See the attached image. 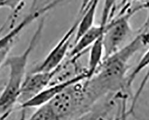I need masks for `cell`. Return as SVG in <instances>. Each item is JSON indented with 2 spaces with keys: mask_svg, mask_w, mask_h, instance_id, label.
Segmentation results:
<instances>
[{
  "mask_svg": "<svg viewBox=\"0 0 149 120\" xmlns=\"http://www.w3.org/2000/svg\"><path fill=\"white\" fill-rule=\"evenodd\" d=\"M149 45V32L140 30L139 33L127 44L106 58L94 75L85 80V85L97 102L109 94L115 95L127 90L129 63L140 51Z\"/></svg>",
  "mask_w": 149,
  "mask_h": 120,
  "instance_id": "1",
  "label": "cell"
},
{
  "mask_svg": "<svg viewBox=\"0 0 149 120\" xmlns=\"http://www.w3.org/2000/svg\"><path fill=\"white\" fill-rule=\"evenodd\" d=\"M44 22V18H42L24 51L20 54L8 56L3 64L8 68L9 74L6 85L0 94V118L2 120L10 114L17 103L20 88L26 76L29 58L40 39Z\"/></svg>",
  "mask_w": 149,
  "mask_h": 120,
  "instance_id": "2",
  "label": "cell"
},
{
  "mask_svg": "<svg viewBox=\"0 0 149 120\" xmlns=\"http://www.w3.org/2000/svg\"><path fill=\"white\" fill-rule=\"evenodd\" d=\"M144 8H149V4L141 5L127 13H120V16L108 22L107 30L103 35V40L104 49V58L113 55L127 44L126 43L131 39L134 33L130 19L136 11Z\"/></svg>",
  "mask_w": 149,
  "mask_h": 120,
  "instance_id": "3",
  "label": "cell"
},
{
  "mask_svg": "<svg viewBox=\"0 0 149 120\" xmlns=\"http://www.w3.org/2000/svg\"><path fill=\"white\" fill-rule=\"evenodd\" d=\"M79 20L80 17L78 16L74 23L62 36L43 61L34 67L31 71H53L65 61L73 36H75Z\"/></svg>",
  "mask_w": 149,
  "mask_h": 120,
  "instance_id": "4",
  "label": "cell"
},
{
  "mask_svg": "<svg viewBox=\"0 0 149 120\" xmlns=\"http://www.w3.org/2000/svg\"><path fill=\"white\" fill-rule=\"evenodd\" d=\"M59 67L50 71H31V73L26 75L21 87L18 98L17 103L20 106L32 99L50 85Z\"/></svg>",
  "mask_w": 149,
  "mask_h": 120,
  "instance_id": "5",
  "label": "cell"
},
{
  "mask_svg": "<svg viewBox=\"0 0 149 120\" xmlns=\"http://www.w3.org/2000/svg\"><path fill=\"white\" fill-rule=\"evenodd\" d=\"M87 75H86V69L80 74L77 75L69 80L53 83L45 88L39 94L35 96L32 99L27 102L20 107L23 109L27 108H38L44 105L48 104L60 93L63 92L69 87L79 83L80 82L86 80Z\"/></svg>",
  "mask_w": 149,
  "mask_h": 120,
  "instance_id": "6",
  "label": "cell"
},
{
  "mask_svg": "<svg viewBox=\"0 0 149 120\" xmlns=\"http://www.w3.org/2000/svg\"><path fill=\"white\" fill-rule=\"evenodd\" d=\"M65 1L66 0H53V1L45 6L32 11L16 26L10 30L6 34L0 37V52L6 49L8 46L13 45L15 39L17 37L19 34L33 21L44 16L49 10H52Z\"/></svg>",
  "mask_w": 149,
  "mask_h": 120,
  "instance_id": "7",
  "label": "cell"
},
{
  "mask_svg": "<svg viewBox=\"0 0 149 120\" xmlns=\"http://www.w3.org/2000/svg\"><path fill=\"white\" fill-rule=\"evenodd\" d=\"M107 24L106 25L99 24L94 25L92 28L85 32L81 37L73 43V46L68 54V57L77 59L86 50L99 39L104 35L107 30Z\"/></svg>",
  "mask_w": 149,
  "mask_h": 120,
  "instance_id": "8",
  "label": "cell"
},
{
  "mask_svg": "<svg viewBox=\"0 0 149 120\" xmlns=\"http://www.w3.org/2000/svg\"><path fill=\"white\" fill-rule=\"evenodd\" d=\"M100 0H91L83 13L78 15L80 17L78 27L74 38V42L78 40L81 36L94 25L97 9Z\"/></svg>",
  "mask_w": 149,
  "mask_h": 120,
  "instance_id": "9",
  "label": "cell"
},
{
  "mask_svg": "<svg viewBox=\"0 0 149 120\" xmlns=\"http://www.w3.org/2000/svg\"><path fill=\"white\" fill-rule=\"evenodd\" d=\"M103 36L99 38L90 48L88 63L86 70L87 79H90L101 65L104 57Z\"/></svg>",
  "mask_w": 149,
  "mask_h": 120,
  "instance_id": "10",
  "label": "cell"
},
{
  "mask_svg": "<svg viewBox=\"0 0 149 120\" xmlns=\"http://www.w3.org/2000/svg\"><path fill=\"white\" fill-rule=\"evenodd\" d=\"M113 100L109 102L106 106L102 109H94L92 108L90 111L73 120H110L109 114L111 109V107H113Z\"/></svg>",
  "mask_w": 149,
  "mask_h": 120,
  "instance_id": "11",
  "label": "cell"
},
{
  "mask_svg": "<svg viewBox=\"0 0 149 120\" xmlns=\"http://www.w3.org/2000/svg\"><path fill=\"white\" fill-rule=\"evenodd\" d=\"M149 66V48L147 49L144 54L142 56L141 59H140L139 62L138 63L137 65L134 68L133 71H132L131 74H130L127 78V90L130 89L132 85V83L135 79V78L137 76V75L140 73L141 71L146 67Z\"/></svg>",
  "mask_w": 149,
  "mask_h": 120,
  "instance_id": "12",
  "label": "cell"
},
{
  "mask_svg": "<svg viewBox=\"0 0 149 120\" xmlns=\"http://www.w3.org/2000/svg\"><path fill=\"white\" fill-rule=\"evenodd\" d=\"M28 120H58V119L47 104L37 108V110Z\"/></svg>",
  "mask_w": 149,
  "mask_h": 120,
  "instance_id": "13",
  "label": "cell"
},
{
  "mask_svg": "<svg viewBox=\"0 0 149 120\" xmlns=\"http://www.w3.org/2000/svg\"><path fill=\"white\" fill-rule=\"evenodd\" d=\"M25 0H0V8H7L12 13L19 11L23 7Z\"/></svg>",
  "mask_w": 149,
  "mask_h": 120,
  "instance_id": "14",
  "label": "cell"
},
{
  "mask_svg": "<svg viewBox=\"0 0 149 120\" xmlns=\"http://www.w3.org/2000/svg\"><path fill=\"white\" fill-rule=\"evenodd\" d=\"M128 97V94H124L120 99L119 120H127L128 116L130 115L127 109Z\"/></svg>",
  "mask_w": 149,
  "mask_h": 120,
  "instance_id": "15",
  "label": "cell"
},
{
  "mask_svg": "<svg viewBox=\"0 0 149 120\" xmlns=\"http://www.w3.org/2000/svg\"><path fill=\"white\" fill-rule=\"evenodd\" d=\"M12 46H13V45L7 47L6 49L3 50L1 52H0V68L3 66L6 59L8 56V54L11 49Z\"/></svg>",
  "mask_w": 149,
  "mask_h": 120,
  "instance_id": "16",
  "label": "cell"
},
{
  "mask_svg": "<svg viewBox=\"0 0 149 120\" xmlns=\"http://www.w3.org/2000/svg\"><path fill=\"white\" fill-rule=\"evenodd\" d=\"M91 1V0H81V4L80 8L79 10L78 15H80L83 13L84 11L85 10L86 7L88 6V4L90 3Z\"/></svg>",
  "mask_w": 149,
  "mask_h": 120,
  "instance_id": "17",
  "label": "cell"
},
{
  "mask_svg": "<svg viewBox=\"0 0 149 120\" xmlns=\"http://www.w3.org/2000/svg\"><path fill=\"white\" fill-rule=\"evenodd\" d=\"M0 120H2V119H1V118H0Z\"/></svg>",
  "mask_w": 149,
  "mask_h": 120,
  "instance_id": "18",
  "label": "cell"
}]
</instances>
